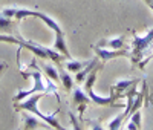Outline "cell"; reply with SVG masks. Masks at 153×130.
<instances>
[{
  "mask_svg": "<svg viewBox=\"0 0 153 130\" xmlns=\"http://www.w3.org/2000/svg\"><path fill=\"white\" fill-rule=\"evenodd\" d=\"M126 129H127V130H138V127H136L132 121H129V124H126Z\"/></svg>",
  "mask_w": 153,
  "mask_h": 130,
  "instance_id": "603a6c76",
  "label": "cell"
},
{
  "mask_svg": "<svg viewBox=\"0 0 153 130\" xmlns=\"http://www.w3.org/2000/svg\"><path fill=\"white\" fill-rule=\"evenodd\" d=\"M89 61H91V60H89ZM89 61H78V60H72L71 58V61H68V64H66V69H68V72L76 74V72H80Z\"/></svg>",
  "mask_w": 153,
  "mask_h": 130,
  "instance_id": "5bb4252c",
  "label": "cell"
},
{
  "mask_svg": "<svg viewBox=\"0 0 153 130\" xmlns=\"http://www.w3.org/2000/svg\"><path fill=\"white\" fill-rule=\"evenodd\" d=\"M0 14L5 16V17H9L12 19L16 16V8L14 6H8V8H2V11H0Z\"/></svg>",
  "mask_w": 153,
  "mask_h": 130,
  "instance_id": "44dd1931",
  "label": "cell"
},
{
  "mask_svg": "<svg viewBox=\"0 0 153 130\" xmlns=\"http://www.w3.org/2000/svg\"><path fill=\"white\" fill-rule=\"evenodd\" d=\"M98 58H94V60H91V61H89L87 64H86V66L80 71V72H76V75H75V81H78V83H84V80H86V78H87V75L89 74H91L97 66H98Z\"/></svg>",
  "mask_w": 153,
  "mask_h": 130,
  "instance_id": "9c48e42d",
  "label": "cell"
},
{
  "mask_svg": "<svg viewBox=\"0 0 153 130\" xmlns=\"http://www.w3.org/2000/svg\"><path fill=\"white\" fill-rule=\"evenodd\" d=\"M40 98H42V95H31V97H28L25 101H19V103H16V109L19 110H25V112H29V113H32V115H35V116H38L43 123H46L51 129H57V130H63L65 127H63L61 124H60V121L55 118V115L54 113H45V112H42L40 109H38V103H40Z\"/></svg>",
  "mask_w": 153,
  "mask_h": 130,
  "instance_id": "6da1fadb",
  "label": "cell"
},
{
  "mask_svg": "<svg viewBox=\"0 0 153 130\" xmlns=\"http://www.w3.org/2000/svg\"><path fill=\"white\" fill-rule=\"evenodd\" d=\"M6 68H8V66H6V64H5L3 61H0V75H2V74H3V71H5Z\"/></svg>",
  "mask_w": 153,
  "mask_h": 130,
  "instance_id": "cb8c5ba5",
  "label": "cell"
},
{
  "mask_svg": "<svg viewBox=\"0 0 153 130\" xmlns=\"http://www.w3.org/2000/svg\"><path fill=\"white\" fill-rule=\"evenodd\" d=\"M34 17H37V19H40L49 29H52L55 34H58V32H63V29H61V26L58 25V22L55 20V19H52L51 16H48V14H45V12H40V11H34Z\"/></svg>",
  "mask_w": 153,
  "mask_h": 130,
  "instance_id": "5b68a950",
  "label": "cell"
},
{
  "mask_svg": "<svg viewBox=\"0 0 153 130\" xmlns=\"http://www.w3.org/2000/svg\"><path fill=\"white\" fill-rule=\"evenodd\" d=\"M86 94L89 95V98H91L95 104H98V106H109V104H112L113 100H115L112 95H109V97H101V95H98L95 90H94V87H91L89 90H86Z\"/></svg>",
  "mask_w": 153,
  "mask_h": 130,
  "instance_id": "30bf717a",
  "label": "cell"
},
{
  "mask_svg": "<svg viewBox=\"0 0 153 130\" xmlns=\"http://www.w3.org/2000/svg\"><path fill=\"white\" fill-rule=\"evenodd\" d=\"M126 43V37L124 35H117L112 38H103L98 42V46L103 48H109V49H123Z\"/></svg>",
  "mask_w": 153,
  "mask_h": 130,
  "instance_id": "8992f818",
  "label": "cell"
},
{
  "mask_svg": "<svg viewBox=\"0 0 153 130\" xmlns=\"http://www.w3.org/2000/svg\"><path fill=\"white\" fill-rule=\"evenodd\" d=\"M153 42V29H150L146 35H135V40H133V51L129 57H132L133 64H136L139 60H141L143 54L146 52V49L152 45Z\"/></svg>",
  "mask_w": 153,
  "mask_h": 130,
  "instance_id": "3957f363",
  "label": "cell"
},
{
  "mask_svg": "<svg viewBox=\"0 0 153 130\" xmlns=\"http://www.w3.org/2000/svg\"><path fill=\"white\" fill-rule=\"evenodd\" d=\"M69 118H71V121L74 123V129H76V130H78V129H80V126L76 124V120H75V116H74V113H69Z\"/></svg>",
  "mask_w": 153,
  "mask_h": 130,
  "instance_id": "7402d4cb",
  "label": "cell"
},
{
  "mask_svg": "<svg viewBox=\"0 0 153 130\" xmlns=\"http://www.w3.org/2000/svg\"><path fill=\"white\" fill-rule=\"evenodd\" d=\"M55 51H58L60 54H63L66 58H72L71 57V52L68 49V45H66V40H65V32H58L55 34V42H54V46H52Z\"/></svg>",
  "mask_w": 153,
  "mask_h": 130,
  "instance_id": "ba28073f",
  "label": "cell"
},
{
  "mask_svg": "<svg viewBox=\"0 0 153 130\" xmlns=\"http://www.w3.org/2000/svg\"><path fill=\"white\" fill-rule=\"evenodd\" d=\"M42 68L48 78L54 80L55 83H60V74H58V69H55V66H52V64H43Z\"/></svg>",
  "mask_w": 153,
  "mask_h": 130,
  "instance_id": "4fadbf2b",
  "label": "cell"
},
{
  "mask_svg": "<svg viewBox=\"0 0 153 130\" xmlns=\"http://www.w3.org/2000/svg\"><path fill=\"white\" fill-rule=\"evenodd\" d=\"M0 42H8V43H14V45H19L20 48H26L28 51H31L32 54L42 60H49L48 57V52H46V46H42V45H37L34 42H28L22 37H14V35H0Z\"/></svg>",
  "mask_w": 153,
  "mask_h": 130,
  "instance_id": "7a4b0ae2",
  "label": "cell"
},
{
  "mask_svg": "<svg viewBox=\"0 0 153 130\" xmlns=\"http://www.w3.org/2000/svg\"><path fill=\"white\" fill-rule=\"evenodd\" d=\"M136 83H138V80H120L115 83V87H117V90H124V89H129V86H133Z\"/></svg>",
  "mask_w": 153,
  "mask_h": 130,
  "instance_id": "d6986e66",
  "label": "cell"
},
{
  "mask_svg": "<svg viewBox=\"0 0 153 130\" xmlns=\"http://www.w3.org/2000/svg\"><path fill=\"white\" fill-rule=\"evenodd\" d=\"M144 3H146V5H147V6L152 9V11H153V0H144Z\"/></svg>",
  "mask_w": 153,
  "mask_h": 130,
  "instance_id": "4316f807",
  "label": "cell"
},
{
  "mask_svg": "<svg viewBox=\"0 0 153 130\" xmlns=\"http://www.w3.org/2000/svg\"><path fill=\"white\" fill-rule=\"evenodd\" d=\"M124 118H126L124 112L120 113V115H117L115 118H112V120L107 123V129H110V130H117V129H120L121 124H123V121H124Z\"/></svg>",
  "mask_w": 153,
  "mask_h": 130,
  "instance_id": "e0dca14e",
  "label": "cell"
},
{
  "mask_svg": "<svg viewBox=\"0 0 153 130\" xmlns=\"http://www.w3.org/2000/svg\"><path fill=\"white\" fill-rule=\"evenodd\" d=\"M92 123H94V124H91V127H92V129H103V126H100V124H97L98 121H95V120H94Z\"/></svg>",
  "mask_w": 153,
  "mask_h": 130,
  "instance_id": "d4e9b609",
  "label": "cell"
},
{
  "mask_svg": "<svg viewBox=\"0 0 153 130\" xmlns=\"http://www.w3.org/2000/svg\"><path fill=\"white\" fill-rule=\"evenodd\" d=\"M89 95L84 92V90H81V89H75L74 90V103L76 104V106H81V109H83V106L84 104H87L89 103Z\"/></svg>",
  "mask_w": 153,
  "mask_h": 130,
  "instance_id": "7c38bea8",
  "label": "cell"
},
{
  "mask_svg": "<svg viewBox=\"0 0 153 130\" xmlns=\"http://www.w3.org/2000/svg\"><path fill=\"white\" fill-rule=\"evenodd\" d=\"M129 116H130V120H129V121H132V123H133L138 129H141V120H143V116H141V110L138 109V110L132 112Z\"/></svg>",
  "mask_w": 153,
  "mask_h": 130,
  "instance_id": "ffe728a7",
  "label": "cell"
},
{
  "mask_svg": "<svg viewBox=\"0 0 153 130\" xmlns=\"http://www.w3.org/2000/svg\"><path fill=\"white\" fill-rule=\"evenodd\" d=\"M46 52H48L49 60H51V61H54V63H57V64H60L63 60L66 58L65 55L60 54V52H58V51H55L54 48H46Z\"/></svg>",
  "mask_w": 153,
  "mask_h": 130,
  "instance_id": "2e32d148",
  "label": "cell"
},
{
  "mask_svg": "<svg viewBox=\"0 0 153 130\" xmlns=\"http://www.w3.org/2000/svg\"><path fill=\"white\" fill-rule=\"evenodd\" d=\"M94 49H95L97 57L103 63L110 61L112 58H117V57H129L130 55L129 52L124 51V49H109V48H103V46H98V45Z\"/></svg>",
  "mask_w": 153,
  "mask_h": 130,
  "instance_id": "277c9868",
  "label": "cell"
},
{
  "mask_svg": "<svg viewBox=\"0 0 153 130\" xmlns=\"http://www.w3.org/2000/svg\"><path fill=\"white\" fill-rule=\"evenodd\" d=\"M14 25H16V22H12L9 17H5V16L0 14V31H3V32H12Z\"/></svg>",
  "mask_w": 153,
  "mask_h": 130,
  "instance_id": "9a60e30c",
  "label": "cell"
},
{
  "mask_svg": "<svg viewBox=\"0 0 153 130\" xmlns=\"http://www.w3.org/2000/svg\"><path fill=\"white\" fill-rule=\"evenodd\" d=\"M58 74H60V83L63 84V87H65V90H72L74 87V80H72V77L71 74H68V69H63L60 68L58 69Z\"/></svg>",
  "mask_w": 153,
  "mask_h": 130,
  "instance_id": "8fae6325",
  "label": "cell"
},
{
  "mask_svg": "<svg viewBox=\"0 0 153 130\" xmlns=\"http://www.w3.org/2000/svg\"><path fill=\"white\" fill-rule=\"evenodd\" d=\"M17 20H22L25 17H34V11L31 9H23V8H16V16Z\"/></svg>",
  "mask_w": 153,
  "mask_h": 130,
  "instance_id": "ac0fdd59",
  "label": "cell"
},
{
  "mask_svg": "<svg viewBox=\"0 0 153 130\" xmlns=\"http://www.w3.org/2000/svg\"><path fill=\"white\" fill-rule=\"evenodd\" d=\"M51 129L48 124H43L42 120L38 118V116H32L31 115H23V129L25 130H32V129Z\"/></svg>",
  "mask_w": 153,
  "mask_h": 130,
  "instance_id": "52a82bcc",
  "label": "cell"
},
{
  "mask_svg": "<svg viewBox=\"0 0 153 130\" xmlns=\"http://www.w3.org/2000/svg\"><path fill=\"white\" fill-rule=\"evenodd\" d=\"M150 60H153V54H152V55H150V57H149V58H147V60L144 61V63H141V64H139V68H144V66H146V64H147V63H149Z\"/></svg>",
  "mask_w": 153,
  "mask_h": 130,
  "instance_id": "484cf974",
  "label": "cell"
}]
</instances>
